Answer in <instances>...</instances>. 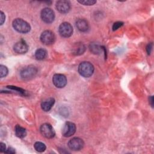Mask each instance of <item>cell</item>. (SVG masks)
<instances>
[{"mask_svg": "<svg viewBox=\"0 0 154 154\" xmlns=\"http://www.w3.org/2000/svg\"><path fill=\"white\" fill-rule=\"evenodd\" d=\"M47 55V52L43 48L38 49L35 52V57L38 60H42L46 58Z\"/></svg>", "mask_w": 154, "mask_h": 154, "instance_id": "cell-17", "label": "cell"}, {"mask_svg": "<svg viewBox=\"0 0 154 154\" xmlns=\"http://www.w3.org/2000/svg\"><path fill=\"white\" fill-rule=\"evenodd\" d=\"M85 50V47L84 44L81 43H76L72 47V54L75 55H79L82 54Z\"/></svg>", "mask_w": 154, "mask_h": 154, "instance_id": "cell-13", "label": "cell"}, {"mask_svg": "<svg viewBox=\"0 0 154 154\" xmlns=\"http://www.w3.org/2000/svg\"><path fill=\"white\" fill-rule=\"evenodd\" d=\"M60 34L63 37H69L73 33L72 26L68 22H63L58 28Z\"/></svg>", "mask_w": 154, "mask_h": 154, "instance_id": "cell-4", "label": "cell"}, {"mask_svg": "<svg viewBox=\"0 0 154 154\" xmlns=\"http://www.w3.org/2000/svg\"><path fill=\"white\" fill-rule=\"evenodd\" d=\"M76 132V125L70 122H67L62 130L63 135L66 137H69L73 135Z\"/></svg>", "mask_w": 154, "mask_h": 154, "instance_id": "cell-9", "label": "cell"}, {"mask_svg": "<svg viewBox=\"0 0 154 154\" xmlns=\"http://www.w3.org/2000/svg\"><path fill=\"white\" fill-rule=\"evenodd\" d=\"M41 18L45 23H52L55 18L54 12L49 8H45L41 11Z\"/></svg>", "mask_w": 154, "mask_h": 154, "instance_id": "cell-6", "label": "cell"}, {"mask_svg": "<svg viewBox=\"0 0 154 154\" xmlns=\"http://www.w3.org/2000/svg\"><path fill=\"white\" fill-rule=\"evenodd\" d=\"M14 51L18 54H25L28 50V46L25 41L20 40L16 43L13 46Z\"/></svg>", "mask_w": 154, "mask_h": 154, "instance_id": "cell-11", "label": "cell"}, {"mask_svg": "<svg viewBox=\"0 0 154 154\" xmlns=\"http://www.w3.org/2000/svg\"><path fill=\"white\" fill-rule=\"evenodd\" d=\"M84 143L83 140L78 137H75L72 138L71 140H69L68 142V146L69 147L75 151L79 150L82 149L84 147Z\"/></svg>", "mask_w": 154, "mask_h": 154, "instance_id": "cell-8", "label": "cell"}, {"mask_svg": "<svg viewBox=\"0 0 154 154\" xmlns=\"http://www.w3.org/2000/svg\"><path fill=\"white\" fill-rule=\"evenodd\" d=\"M94 69L93 64L88 61L82 62L78 66L79 73L85 78L91 76L94 72Z\"/></svg>", "mask_w": 154, "mask_h": 154, "instance_id": "cell-1", "label": "cell"}, {"mask_svg": "<svg viewBox=\"0 0 154 154\" xmlns=\"http://www.w3.org/2000/svg\"><path fill=\"white\" fill-rule=\"evenodd\" d=\"M54 103H55V99L54 98H52V97L49 98L42 102L41 103L42 109L46 112L49 111L52 108Z\"/></svg>", "mask_w": 154, "mask_h": 154, "instance_id": "cell-15", "label": "cell"}, {"mask_svg": "<svg viewBox=\"0 0 154 154\" xmlns=\"http://www.w3.org/2000/svg\"><path fill=\"white\" fill-rule=\"evenodd\" d=\"M56 8L61 13H67L70 10V4L67 1H58L56 3Z\"/></svg>", "mask_w": 154, "mask_h": 154, "instance_id": "cell-12", "label": "cell"}, {"mask_svg": "<svg viewBox=\"0 0 154 154\" xmlns=\"http://www.w3.org/2000/svg\"><path fill=\"white\" fill-rule=\"evenodd\" d=\"M52 82L57 88H63L67 84L66 77L63 74H55L52 77Z\"/></svg>", "mask_w": 154, "mask_h": 154, "instance_id": "cell-10", "label": "cell"}, {"mask_svg": "<svg viewBox=\"0 0 154 154\" xmlns=\"http://www.w3.org/2000/svg\"><path fill=\"white\" fill-rule=\"evenodd\" d=\"M149 100H150V104L152 105V106H153V96H151L150 98H149Z\"/></svg>", "mask_w": 154, "mask_h": 154, "instance_id": "cell-28", "label": "cell"}, {"mask_svg": "<svg viewBox=\"0 0 154 154\" xmlns=\"http://www.w3.org/2000/svg\"><path fill=\"white\" fill-rule=\"evenodd\" d=\"M8 73V69L7 68L6 66L1 65L0 66V76L1 78H3Z\"/></svg>", "mask_w": 154, "mask_h": 154, "instance_id": "cell-20", "label": "cell"}, {"mask_svg": "<svg viewBox=\"0 0 154 154\" xmlns=\"http://www.w3.org/2000/svg\"><path fill=\"white\" fill-rule=\"evenodd\" d=\"M34 147V149H35V150L38 152H44L46 148L45 144L40 141H37V142L35 143Z\"/></svg>", "mask_w": 154, "mask_h": 154, "instance_id": "cell-18", "label": "cell"}, {"mask_svg": "<svg viewBox=\"0 0 154 154\" xmlns=\"http://www.w3.org/2000/svg\"><path fill=\"white\" fill-rule=\"evenodd\" d=\"M152 47H153V44L152 43H149L147 47H146V51H147V52L148 54H150L151 51H152Z\"/></svg>", "mask_w": 154, "mask_h": 154, "instance_id": "cell-24", "label": "cell"}, {"mask_svg": "<svg viewBox=\"0 0 154 154\" xmlns=\"http://www.w3.org/2000/svg\"><path fill=\"white\" fill-rule=\"evenodd\" d=\"M78 2H79L81 4H83L84 5H94L96 1L93 0H84V1H78Z\"/></svg>", "mask_w": 154, "mask_h": 154, "instance_id": "cell-21", "label": "cell"}, {"mask_svg": "<svg viewBox=\"0 0 154 154\" xmlns=\"http://www.w3.org/2000/svg\"><path fill=\"white\" fill-rule=\"evenodd\" d=\"M76 26L81 32H85L88 29L89 25L87 20L82 19H79L76 22Z\"/></svg>", "mask_w": 154, "mask_h": 154, "instance_id": "cell-14", "label": "cell"}, {"mask_svg": "<svg viewBox=\"0 0 154 154\" xmlns=\"http://www.w3.org/2000/svg\"><path fill=\"white\" fill-rule=\"evenodd\" d=\"M55 39V37L54 32L49 30H46L43 31L40 35L41 42L46 45L52 44L54 42Z\"/></svg>", "mask_w": 154, "mask_h": 154, "instance_id": "cell-5", "label": "cell"}, {"mask_svg": "<svg viewBox=\"0 0 154 154\" xmlns=\"http://www.w3.org/2000/svg\"><path fill=\"white\" fill-rule=\"evenodd\" d=\"M14 131H15V134L16 135L19 137V138H24L26 135V129L20 126V125H17L16 126H15V128H14Z\"/></svg>", "mask_w": 154, "mask_h": 154, "instance_id": "cell-16", "label": "cell"}, {"mask_svg": "<svg viewBox=\"0 0 154 154\" xmlns=\"http://www.w3.org/2000/svg\"><path fill=\"white\" fill-rule=\"evenodd\" d=\"M8 88H11V89H12V90H14L17 91V92H19V93H20V94H25V90H22V88H18V87H14V86H8Z\"/></svg>", "mask_w": 154, "mask_h": 154, "instance_id": "cell-23", "label": "cell"}, {"mask_svg": "<svg viewBox=\"0 0 154 154\" xmlns=\"http://www.w3.org/2000/svg\"><path fill=\"white\" fill-rule=\"evenodd\" d=\"M5 16L4 13L2 11H1V25L3 24V23L5 21Z\"/></svg>", "mask_w": 154, "mask_h": 154, "instance_id": "cell-25", "label": "cell"}, {"mask_svg": "<svg viewBox=\"0 0 154 154\" xmlns=\"http://www.w3.org/2000/svg\"><path fill=\"white\" fill-rule=\"evenodd\" d=\"M123 25V23L122 22H116L113 24L112 26V30L116 31L120 27H121Z\"/></svg>", "mask_w": 154, "mask_h": 154, "instance_id": "cell-22", "label": "cell"}, {"mask_svg": "<svg viewBox=\"0 0 154 154\" xmlns=\"http://www.w3.org/2000/svg\"><path fill=\"white\" fill-rule=\"evenodd\" d=\"M40 130L41 134L47 138H52L54 137L55 135L53 127L49 123H44L42 125Z\"/></svg>", "mask_w": 154, "mask_h": 154, "instance_id": "cell-7", "label": "cell"}, {"mask_svg": "<svg viewBox=\"0 0 154 154\" xmlns=\"http://www.w3.org/2000/svg\"><path fill=\"white\" fill-rule=\"evenodd\" d=\"M104 48L102 47V46H99L97 45L96 44H91L90 46V49L91 50V51L92 52H93L94 54H99L100 53V51H102V49H103Z\"/></svg>", "mask_w": 154, "mask_h": 154, "instance_id": "cell-19", "label": "cell"}, {"mask_svg": "<svg viewBox=\"0 0 154 154\" xmlns=\"http://www.w3.org/2000/svg\"><path fill=\"white\" fill-rule=\"evenodd\" d=\"M37 72V69L34 66H28L23 68L20 73V75L23 79H29L33 78Z\"/></svg>", "mask_w": 154, "mask_h": 154, "instance_id": "cell-3", "label": "cell"}, {"mask_svg": "<svg viewBox=\"0 0 154 154\" xmlns=\"http://www.w3.org/2000/svg\"><path fill=\"white\" fill-rule=\"evenodd\" d=\"M0 146H1V149H0L1 152H4L5 151V149H6V147H5V144L1 142V144H0Z\"/></svg>", "mask_w": 154, "mask_h": 154, "instance_id": "cell-27", "label": "cell"}, {"mask_svg": "<svg viewBox=\"0 0 154 154\" xmlns=\"http://www.w3.org/2000/svg\"><path fill=\"white\" fill-rule=\"evenodd\" d=\"M13 26L16 31L20 33H27L31 29L29 24L20 18L16 19L13 20Z\"/></svg>", "mask_w": 154, "mask_h": 154, "instance_id": "cell-2", "label": "cell"}, {"mask_svg": "<svg viewBox=\"0 0 154 154\" xmlns=\"http://www.w3.org/2000/svg\"><path fill=\"white\" fill-rule=\"evenodd\" d=\"M4 153H15V150H14V149H13L11 147H9V148H8V149L5 150Z\"/></svg>", "mask_w": 154, "mask_h": 154, "instance_id": "cell-26", "label": "cell"}]
</instances>
